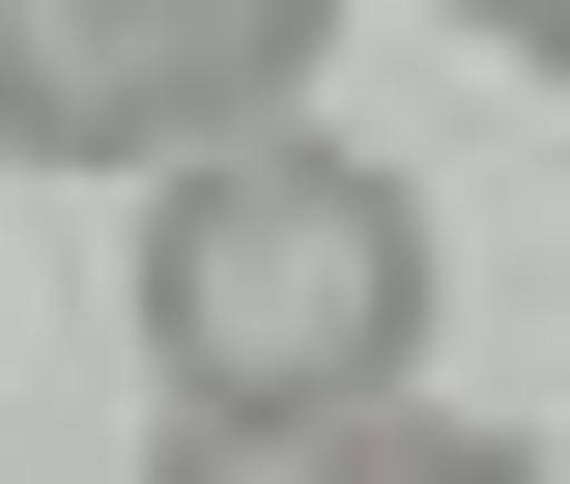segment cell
I'll list each match as a JSON object with an SVG mask.
<instances>
[{
	"mask_svg": "<svg viewBox=\"0 0 570 484\" xmlns=\"http://www.w3.org/2000/svg\"><path fill=\"white\" fill-rule=\"evenodd\" d=\"M428 285H456V228L371 171V142H171V228H142V399L200 427V456H314V427H371L428 371Z\"/></svg>",
	"mask_w": 570,
	"mask_h": 484,
	"instance_id": "cell-1",
	"label": "cell"
},
{
	"mask_svg": "<svg viewBox=\"0 0 570 484\" xmlns=\"http://www.w3.org/2000/svg\"><path fill=\"white\" fill-rule=\"evenodd\" d=\"M343 0H0V142L29 171H171V142L285 115Z\"/></svg>",
	"mask_w": 570,
	"mask_h": 484,
	"instance_id": "cell-2",
	"label": "cell"
},
{
	"mask_svg": "<svg viewBox=\"0 0 570 484\" xmlns=\"http://www.w3.org/2000/svg\"><path fill=\"white\" fill-rule=\"evenodd\" d=\"M456 29H485V58H513V86H570V0H456Z\"/></svg>",
	"mask_w": 570,
	"mask_h": 484,
	"instance_id": "cell-3",
	"label": "cell"
}]
</instances>
